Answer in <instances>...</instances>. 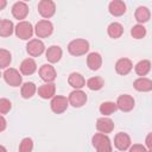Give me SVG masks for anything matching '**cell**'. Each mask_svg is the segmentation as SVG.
Returning a JSON list of instances; mask_svg holds the SVG:
<instances>
[{"label":"cell","mask_w":152,"mask_h":152,"mask_svg":"<svg viewBox=\"0 0 152 152\" xmlns=\"http://www.w3.org/2000/svg\"><path fill=\"white\" fill-rule=\"evenodd\" d=\"M93 146L96 148V152H112V142L107 134L95 133L91 138Z\"/></svg>","instance_id":"6da1fadb"},{"label":"cell","mask_w":152,"mask_h":152,"mask_svg":"<svg viewBox=\"0 0 152 152\" xmlns=\"http://www.w3.org/2000/svg\"><path fill=\"white\" fill-rule=\"evenodd\" d=\"M68 51L72 56H82L89 51V43L86 39H74L68 44Z\"/></svg>","instance_id":"7a4b0ae2"},{"label":"cell","mask_w":152,"mask_h":152,"mask_svg":"<svg viewBox=\"0 0 152 152\" xmlns=\"http://www.w3.org/2000/svg\"><path fill=\"white\" fill-rule=\"evenodd\" d=\"M14 32H15V36L18 38H20L23 40H26V39L32 37V34H33V26H32V24L30 21L23 20V21H19L17 24Z\"/></svg>","instance_id":"3957f363"},{"label":"cell","mask_w":152,"mask_h":152,"mask_svg":"<svg viewBox=\"0 0 152 152\" xmlns=\"http://www.w3.org/2000/svg\"><path fill=\"white\" fill-rule=\"evenodd\" d=\"M53 32V25L50 20H39L37 24H36V27H34V33L38 38H46L49 36H51Z\"/></svg>","instance_id":"277c9868"},{"label":"cell","mask_w":152,"mask_h":152,"mask_svg":"<svg viewBox=\"0 0 152 152\" xmlns=\"http://www.w3.org/2000/svg\"><path fill=\"white\" fill-rule=\"evenodd\" d=\"M2 76H4L5 82L11 87H19L23 82V77H21L20 72L14 68L6 69L2 74Z\"/></svg>","instance_id":"5b68a950"},{"label":"cell","mask_w":152,"mask_h":152,"mask_svg":"<svg viewBox=\"0 0 152 152\" xmlns=\"http://www.w3.org/2000/svg\"><path fill=\"white\" fill-rule=\"evenodd\" d=\"M69 106V100L65 96H61V95H56L55 97H52L51 102H50V107L51 110L56 114H62L66 110Z\"/></svg>","instance_id":"8992f818"},{"label":"cell","mask_w":152,"mask_h":152,"mask_svg":"<svg viewBox=\"0 0 152 152\" xmlns=\"http://www.w3.org/2000/svg\"><path fill=\"white\" fill-rule=\"evenodd\" d=\"M38 12L43 18L49 19L56 12V4L51 0H42L38 4Z\"/></svg>","instance_id":"52a82bcc"},{"label":"cell","mask_w":152,"mask_h":152,"mask_svg":"<svg viewBox=\"0 0 152 152\" xmlns=\"http://www.w3.org/2000/svg\"><path fill=\"white\" fill-rule=\"evenodd\" d=\"M69 103L75 107V108H80L82 106L86 104L87 102V94L84 91H82L81 89H75L74 91H71L69 94Z\"/></svg>","instance_id":"ba28073f"},{"label":"cell","mask_w":152,"mask_h":152,"mask_svg":"<svg viewBox=\"0 0 152 152\" xmlns=\"http://www.w3.org/2000/svg\"><path fill=\"white\" fill-rule=\"evenodd\" d=\"M26 51L32 57H38L45 51V45L39 39H31L26 45Z\"/></svg>","instance_id":"9c48e42d"},{"label":"cell","mask_w":152,"mask_h":152,"mask_svg":"<svg viewBox=\"0 0 152 152\" xmlns=\"http://www.w3.org/2000/svg\"><path fill=\"white\" fill-rule=\"evenodd\" d=\"M134 104H135L134 99L128 94L120 95L118 97V101H116L118 109H120L121 112H131L134 108Z\"/></svg>","instance_id":"30bf717a"},{"label":"cell","mask_w":152,"mask_h":152,"mask_svg":"<svg viewBox=\"0 0 152 152\" xmlns=\"http://www.w3.org/2000/svg\"><path fill=\"white\" fill-rule=\"evenodd\" d=\"M39 76L46 83H52L56 78V70L51 64H43L39 69Z\"/></svg>","instance_id":"8fae6325"},{"label":"cell","mask_w":152,"mask_h":152,"mask_svg":"<svg viewBox=\"0 0 152 152\" xmlns=\"http://www.w3.org/2000/svg\"><path fill=\"white\" fill-rule=\"evenodd\" d=\"M27 14H28V6L26 2L18 1L12 6V15L15 19H18V20L25 19L27 17Z\"/></svg>","instance_id":"7c38bea8"},{"label":"cell","mask_w":152,"mask_h":152,"mask_svg":"<svg viewBox=\"0 0 152 152\" xmlns=\"http://www.w3.org/2000/svg\"><path fill=\"white\" fill-rule=\"evenodd\" d=\"M114 145L119 151H126L131 147V138L127 133L120 132L114 138Z\"/></svg>","instance_id":"4fadbf2b"},{"label":"cell","mask_w":152,"mask_h":152,"mask_svg":"<svg viewBox=\"0 0 152 152\" xmlns=\"http://www.w3.org/2000/svg\"><path fill=\"white\" fill-rule=\"evenodd\" d=\"M115 125L113 122L112 119L109 118H99L97 121H96V129L100 132V133H103V134H108L110 132H113Z\"/></svg>","instance_id":"5bb4252c"},{"label":"cell","mask_w":152,"mask_h":152,"mask_svg":"<svg viewBox=\"0 0 152 152\" xmlns=\"http://www.w3.org/2000/svg\"><path fill=\"white\" fill-rule=\"evenodd\" d=\"M133 69V63L129 58H120L115 63V71L119 75H127Z\"/></svg>","instance_id":"9a60e30c"},{"label":"cell","mask_w":152,"mask_h":152,"mask_svg":"<svg viewBox=\"0 0 152 152\" xmlns=\"http://www.w3.org/2000/svg\"><path fill=\"white\" fill-rule=\"evenodd\" d=\"M108 10H109V13L112 15H114V17H121L126 12V5L121 0H113V1L109 2Z\"/></svg>","instance_id":"2e32d148"},{"label":"cell","mask_w":152,"mask_h":152,"mask_svg":"<svg viewBox=\"0 0 152 152\" xmlns=\"http://www.w3.org/2000/svg\"><path fill=\"white\" fill-rule=\"evenodd\" d=\"M62 53H63L62 49L58 45H51L50 48H48V50L45 52V56H46V59L50 63H57V62L61 61Z\"/></svg>","instance_id":"e0dca14e"},{"label":"cell","mask_w":152,"mask_h":152,"mask_svg":"<svg viewBox=\"0 0 152 152\" xmlns=\"http://www.w3.org/2000/svg\"><path fill=\"white\" fill-rule=\"evenodd\" d=\"M55 93H56V86L53 83H45L38 88V95L45 100L55 97L56 96Z\"/></svg>","instance_id":"ac0fdd59"},{"label":"cell","mask_w":152,"mask_h":152,"mask_svg":"<svg viewBox=\"0 0 152 152\" xmlns=\"http://www.w3.org/2000/svg\"><path fill=\"white\" fill-rule=\"evenodd\" d=\"M87 65L90 70H99L102 65V57L99 52H90L87 57Z\"/></svg>","instance_id":"d6986e66"},{"label":"cell","mask_w":152,"mask_h":152,"mask_svg":"<svg viewBox=\"0 0 152 152\" xmlns=\"http://www.w3.org/2000/svg\"><path fill=\"white\" fill-rule=\"evenodd\" d=\"M133 87L135 90L141 93H147L152 90V81L146 77H139L133 82Z\"/></svg>","instance_id":"ffe728a7"},{"label":"cell","mask_w":152,"mask_h":152,"mask_svg":"<svg viewBox=\"0 0 152 152\" xmlns=\"http://www.w3.org/2000/svg\"><path fill=\"white\" fill-rule=\"evenodd\" d=\"M68 83L75 89H81L86 86V80L80 72H72L68 77Z\"/></svg>","instance_id":"44dd1931"},{"label":"cell","mask_w":152,"mask_h":152,"mask_svg":"<svg viewBox=\"0 0 152 152\" xmlns=\"http://www.w3.org/2000/svg\"><path fill=\"white\" fill-rule=\"evenodd\" d=\"M134 17H135V20L142 25L144 23H147L150 20V17H151V12L147 7L145 6H139L137 10H135V13H134Z\"/></svg>","instance_id":"7402d4cb"},{"label":"cell","mask_w":152,"mask_h":152,"mask_svg":"<svg viewBox=\"0 0 152 152\" xmlns=\"http://www.w3.org/2000/svg\"><path fill=\"white\" fill-rule=\"evenodd\" d=\"M36 70H37V64L32 58H26L20 64V72L23 75H32Z\"/></svg>","instance_id":"603a6c76"},{"label":"cell","mask_w":152,"mask_h":152,"mask_svg":"<svg viewBox=\"0 0 152 152\" xmlns=\"http://www.w3.org/2000/svg\"><path fill=\"white\" fill-rule=\"evenodd\" d=\"M107 32H108V36L113 39H118L122 36L124 33V26L120 24V23H112L109 24L108 28H107Z\"/></svg>","instance_id":"cb8c5ba5"},{"label":"cell","mask_w":152,"mask_h":152,"mask_svg":"<svg viewBox=\"0 0 152 152\" xmlns=\"http://www.w3.org/2000/svg\"><path fill=\"white\" fill-rule=\"evenodd\" d=\"M134 70H135L137 75H139V76H141V77H142V76H146V75L150 72V70H151V62H150L148 59L139 61V62L135 64Z\"/></svg>","instance_id":"d4e9b609"},{"label":"cell","mask_w":152,"mask_h":152,"mask_svg":"<svg viewBox=\"0 0 152 152\" xmlns=\"http://www.w3.org/2000/svg\"><path fill=\"white\" fill-rule=\"evenodd\" d=\"M14 30H15V27L11 20L2 19L0 21V36L1 37H10Z\"/></svg>","instance_id":"484cf974"},{"label":"cell","mask_w":152,"mask_h":152,"mask_svg":"<svg viewBox=\"0 0 152 152\" xmlns=\"http://www.w3.org/2000/svg\"><path fill=\"white\" fill-rule=\"evenodd\" d=\"M37 91V87L33 82H25L23 86H21V89H20V94H21V97L24 99H30L32 97Z\"/></svg>","instance_id":"4316f807"},{"label":"cell","mask_w":152,"mask_h":152,"mask_svg":"<svg viewBox=\"0 0 152 152\" xmlns=\"http://www.w3.org/2000/svg\"><path fill=\"white\" fill-rule=\"evenodd\" d=\"M100 113L104 116L107 115H112L116 109H118V106L115 102H112V101H106V102H102L100 104Z\"/></svg>","instance_id":"83f0119b"},{"label":"cell","mask_w":152,"mask_h":152,"mask_svg":"<svg viewBox=\"0 0 152 152\" xmlns=\"http://www.w3.org/2000/svg\"><path fill=\"white\" fill-rule=\"evenodd\" d=\"M104 86V81L102 77L100 76H95V77H90L87 81V87L90 90H100L102 89V87Z\"/></svg>","instance_id":"f1b7e54d"},{"label":"cell","mask_w":152,"mask_h":152,"mask_svg":"<svg viewBox=\"0 0 152 152\" xmlns=\"http://www.w3.org/2000/svg\"><path fill=\"white\" fill-rule=\"evenodd\" d=\"M12 62V55L10 51H7L6 49H1L0 50V68L1 69H6Z\"/></svg>","instance_id":"f546056e"},{"label":"cell","mask_w":152,"mask_h":152,"mask_svg":"<svg viewBox=\"0 0 152 152\" xmlns=\"http://www.w3.org/2000/svg\"><path fill=\"white\" fill-rule=\"evenodd\" d=\"M131 34H132V37L135 38V39H141V38H144V37L146 36V28H145L142 25L137 24V25H134V26L132 27Z\"/></svg>","instance_id":"4dcf8cb0"},{"label":"cell","mask_w":152,"mask_h":152,"mask_svg":"<svg viewBox=\"0 0 152 152\" xmlns=\"http://www.w3.org/2000/svg\"><path fill=\"white\" fill-rule=\"evenodd\" d=\"M33 141L31 138H24L19 145V152H32Z\"/></svg>","instance_id":"1f68e13d"},{"label":"cell","mask_w":152,"mask_h":152,"mask_svg":"<svg viewBox=\"0 0 152 152\" xmlns=\"http://www.w3.org/2000/svg\"><path fill=\"white\" fill-rule=\"evenodd\" d=\"M11 108H12V103L10 100H7L5 97L0 99V113H1V115H5L6 113H8L11 110Z\"/></svg>","instance_id":"d6a6232c"},{"label":"cell","mask_w":152,"mask_h":152,"mask_svg":"<svg viewBox=\"0 0 152 152\" xmlns=\"http://www.w3.org/2000/svg\"><path fill=\"white\" fill-rule=\"evenodd\" d=\"M129 152H147L145 146H142L141 144H134L133 146L129 147Z\"/></svg>","instance_id":"836d02e7"},{"label":"cell","mask_w":152,"mask_h":152,"mask_svg":"<svg viewBox=\"0 0 152 152\" xmlns=\"http://www.w3.org/2000/svg\"><path fill=\"white\" fill-rule=\"evenodd\" d=\"M145 144L148 148H152V133H148L146 139H145Z\"/></svg>","instance_id":"e575fe53"},{"label":"cell","mask_w":152,"mask_h":152,"mask_svg":"<svg viewBox=\"0 0 152 152\" xmlns=\"http://www.w3.org/2000/svg\"><path fill=\"white\" fill-rule=\"evenodd\" d=\"M0 121H1V127H0V131L2 132V131L5 129V127H6V120H5L4 115H1V118H0Z\"/></svg>","instance_id":"d590c367"},{"label":"cell","mask_w":152,"mask_h":152,"mask_svg":"<svg viewBox=\"0 0 152 152\" xmlns=\"http://www.w3.org/2000/svg\"><path fill=\"white\" fill-rule=\"evenodd\" d=\"M5 5H6V1H4V0H2V1H1V5H0V10H2Z\"/></svg>","instance_id":"8d00e7d4"},{"label":"cell","mask_w":152,"mask_h":152,"mask_svg":"<svg viewBox=\"0 0 152 152\" xmlns=\"http://www.w3.org/2000/svg\"><path fill=\"white\" fill-rule=\"evenodd\" d=\"M0 151H1V152H7V151H6V148H5V146H2V145L0 146Z\"/></svg>","instance_id":"74e56055"},{"label":"cell","mask_w":152,"mask_h":152,"mask_svg":"<svg viewBox=\"0 0 152 152\" xmlns=\"http://www.w3.org/2000/svg\"><path fill=\"white\" fill-rule=\"evenodd\" d=\"M148 152H152V148H150V151H148Z\"/></svg>","instance_id":"f35d334b"}]
</instances>
